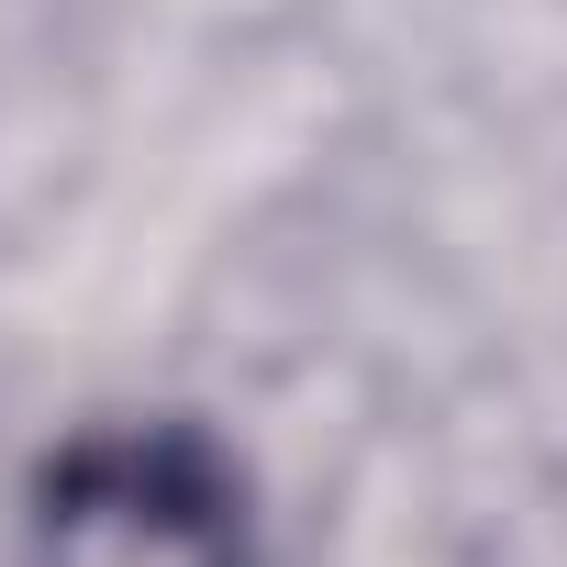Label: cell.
Masks as SVG:
<instances>
[{
  "label": "cell",
  "mask_w": 567,
  "mask_h": 567,
  "mask_svg": "<svg viewBox=\"0 0 567 567\" xmlns=\"http://www.w3.org/2000/svg\"><path fill=\"white\" fill-rule=\"evenodd\" d=\"M12 567H256L245 467L200 423H90L34 467Z\"/></svg>",
  "instance_id": "1"
}]
</instances>
